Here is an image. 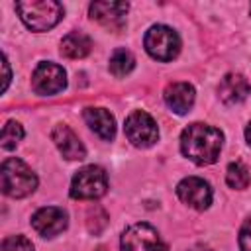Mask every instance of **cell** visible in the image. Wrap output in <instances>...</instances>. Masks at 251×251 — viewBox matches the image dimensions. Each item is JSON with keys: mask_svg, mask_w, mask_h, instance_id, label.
Here are the masks:
<instances>
[{"mask_svg": "<svg viewBox=\"0 0 251 251\" xmlns=\"http://www.w3.org/2000/svg\"><path fill=\"white\" fill-rule=\"evenodd\" d=\"M224 145V133L208 124H190L180 133V151L196 165L216 163Z\"/></svg>", "mask_w": 251, "mask_h": 251, "instance_id": "1", "label": "cell"}, {"mask_svg": "<svg viewBox=\"0 0 251 251\" xmlns=\"http://www.w3.org/2000/svg\"><path fill=\"white\" fill-rule=\"evenodd\" d=\"M126 137L135 147H151L159 139V127L157 122L143 110H133L124 126Z\"/></svg>", "mask_w": 251, "mask_h": 251, "instance_id": "7", "label": "cell"}, {"mask_svg": "<svg viewBox=\"0 0 251 251\" xmlns=\"http://www.w3.org/2000/svg\"><path fill=\"white\" fill-rule=\"evenodd\" d=\"M84 122L86 126L104 141L114 139L116 135V120L114 116L104 108H86L84 110Z\"/></svg>", "mask_w": 251, "mask_h": 251, "instance_id": "15", "label": "cell"}, {"mask_svg": "<svg viewBox=\"0 0 251 251\" xmlns=\"http://www.w3.org/2000/svg\"><path fill=\"white\" fill-rule=\"evenodd\" d=\"M16 12L20 14L25 27H29L31 31H47L55 27L65 16L63 6L55 0L16 2Z\"/></svg>", "mask_w": 251, "mask_h": 251, "instance_id": "2", "label": "cell"}, {"mask_svg": "<svg viewBox=\"0 0 251 251\" xmlns=\"http://www.w3.org/2000/svg\"><path fill=\"white\" fill-rule=\"evenodd\" d=\"M0 251H33V245L25 235H8L2 241Z\"/></svg>", "mask_w": 251, "mask_h": 251, "instance_id": "20", "label": "cell"}, {"mask_svg": "<svg viewBox=\"0 0 251 251\" xmlns=\"http://www.w3.org/2000/svg\"><path fill=\"white\" fill-rule=\"evenodd\" d=\"M31 226L41 237H55L67 227V212L59 206L39 208L31 216Z\"/></svg>", "mask_w": 251, "mask_h": 251, "instance_id": "10", "label": "cell"}, {"mask_svg": "<svg viewBox=\"0 0 251 251\" xmlns=\"http://www.w3.org/2000/svg\"><path fill=\"white\" fill-rule=\"evenodd\" d=\"M120 251H167V245L153 226L139 222L122 233Z\"/></svg>", "mask_w": 251, "mask_h": 251, "instance_id": "6", "label": "cell"}, {"mask_svg": "<svg viewBox=\"0 0 251 251\" xmlns=\"http://www.w3.org/2000/svg\"><path fill=\"white\" fill-rule=\"evenodd\" d=\"M186 251H214V249H210L208 245H202V243H200V245H192V247L186 249Z\"/></svg>", "mask_w": 251, "mask_h": 251, "instance_id": "23", "label": "cell"}, {"mask_svg": "<svg viewBox=\"0 0 251 251\" xmlns=\"http://www.w3.org/2000/svg\"><path fill=\"white\" fill-rule=\"evenodd\" d=\"M176 196L194 210H206L212 204V188L200 176H186L176 184Z\"/></svg>", "mask_w": 251, "mask_h": 251, "instance_id": "9", "label": "cell"}, {"mask_svg": "<svg viewBox=\"0 0 251 251\" xmlns=\"http://www.w3.org/2000/svg\"><path fill=\"white\" fill-rule=\"evenodd\" d=\"M108 190L106 171L98 165H86L78 169L71 180V198L75 200H96Z\"/></svg>", "mask_w": 251, "mask_h": 251, "instance_id": "4", "label": "cell"}, {"mask_svg": "<svg viewBox=\"0 0 251 251\" xmlns=\"http://www.w3.org/2000/svg\"><path fill=\"white\" fill-rule=\"evenodd\" d=\"M2 71H4V78H2V92H6V88H8V84H10V65H8L6 55H2Z\"/></svg>", "mask_w": 251, "mask_h": 251, "instance_id": "22", "label": "cell"}, {"mask_svg": "<svg viewBox=\"0 0 251 251\" xmlns=\"http://www.w3.org/2000/svg\"><path fill=\"white\" fill-rule=\"evenodd\" d=\"M24 137V127L18 124V122H6V126L2 127V135H0V141H2V147L4 149H14Z\"/></svg>", "mask_w": 251, "mask_h": 251, "instance_id": "19", "label": "cell"}, {"mask_svg": "<svg viewBox=\"0 0 251 251\" xmlns=\"http://www.w3.org/2000/svg\"><path fill=\"white\" fill-rule=\"evenodd\" d=\"M245 139H247V145L251 147V122H249L247 127H245Z\"/></svg>", "mask_w": 251, "mask_h": 251, "instance_id": "24", "label": "cell"}, {"mask_svg": "<svg viewBox=\"0 0 251 251\" xmlns=\"http://www.w3.org/2000/svg\"><path fill=\"white\" fill-rule=\"evenodd\" d=\"M249 92H251L249 80L239 73L226 75L218 86V94L226 104H239L249 96Z\"/></svg>", "mask_w": 251, "mask_h": 251, "instance_id": "14", "label": "cell"}, {"mask_svg": "<svg viewBox=\"0 0 251 251\" xmlns=\"http://www.w3.org/2000/svg\"><path fill=\"white\" fill-rule=\"evenodd\" d=\"M249 180H251V175H249V169L243 163L235 161V163H229L227 165V171H226V182H227V186H231L235 190H243V188H247Z\"/></svg>", "mask_w": 251, "mask_h": 251, "instance_id": "18", "label": "cell"}, {"mask_svg": "<svg viewBox=\"0 0 251 251\" xmlns=\"http://www.w3.org/2000/svg\"><path fill=\"white\" fill-rule=\"evenodd\" d=\"M127 2H92L88 14L94 22L102 24L104 27L116 29L122 27L127 14Z\"/></svg>", "mask_w": 251, "mask_h": 251, "instance_id": "11", "label": "cell"}, {"mask_svg": "<svg viewBox=\"0 0 251 251\" xmlns=\"http://www.w3.org/2000/svg\"><path fill=\"white\" fill-rule=\"evenodd\" d=\"M108 67H110V73L114 76H126V75H129L133 71L135 59L127 49H116L112 53V57H110V65Z\"/></svg>", "mask_w": 251, "mask_h": 251, "instance_id": "17", "label": "cell"}, {"mask_svg": "<svg viewBox=\"0 0 251 251\" xmlns=\"http://www.w3.org/2000/svg\"><path fill=\"white\" fill-rule=\"evenodd\" d=\"M31 86L35 94L41 96H53L59 94L67 86V73L57 63H39L31 76Z\"/></svg>", "mask_w": 251, "mask_h": 251, "instance_id": "8", "label": "cell"}, {"mask_svg": "<svg viewBox=\"0 0 251 251\" xmlns=\"http://www.w3.org/2000/svg\"><path fill=\"white\" fill-rule=\"evenodd\" d=\"M90 49H92L90 37L80 31H71L61 41V55H65L67 59H82L90 53Z\"/></svg>", "mask_w": 251, "mask_h": 251, "instance_id": "16", "label": "cell"}, {"mask_svg": "<svg viewBox=\"0 0 251 251\" xmlns=\"http://www.w3.org/2000/svg\"><path fill=\"white\" fill-rule=\"evenodd\" d=\"M237 241H239V249L241 251H251V216L243 222Z\"/></svg>", "mask_w": 251, "mask_h": 251, "instance_id": "21", "label": "cell"}, {"mask_svg": "<svg viewBox=\"0 0 251 251\" xmlns=\"http://www.w3.org/2000/svg\"><path fill=\"white\" fill-rule=\"evenodd\" d=\"M145 51L157 61H173L180 51V37L169 25H151L143 37Z\"/></svg>", "mask_w": 251, "mask_h": 251, "instance_id": "5", "label": "cell"}, {"mask_svg": "<svg viewBox=\"0 0 251 251\" xmlns=\"http://www.w3.org/2000/svg\"><path fill=\"white\" fill-rule=\"evenodd\" d=\"M165 102L167 106L175 112V114H186L192 104H194V98H196V92H194V86L188 84V82H171L167 88H165Z\"/></svg>", "mask_w": 251, "mask_h": 251, "instance_id": "13", "label": "cell"}, {"mask_svg": "<svg viewBox=\"0 0 251 251\" xmlns=\"http://www.w3.org/2000/svg\"><path fill=\"white\" fill-rule=\"evenodd\" d=\"M0 178H2V192L10 198H24L37 188L35 173L18 157H10L2 163Z\"/></svg>", "mask_w": 251, "mask_h": 251, "instance_id": "3", "label": "cell"}, {"mask_svg": "<svg viewBox=\"0 0 251 251\" xmlns=\"http://www.w3.org/2000/svg\"><path fill=\"white\" fill-rule=\"evenodd\" d=\"M51 139L55 141L57 149L61 151V155L69 161H80L86 157V149L82 145V141L78 139V135L65 124L55 126V129L51 131Z\"/></svg>", "mask_w": 251, "mask_h": 251, "instance_id": "12", "label": "cell"}]
</instances>
